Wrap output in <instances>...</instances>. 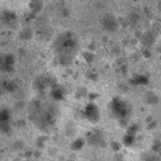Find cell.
Returning a JSON list of instances; mask_svg holds the SVG:
<instances>
[{
  "label": "cell",
  "mask_w": 161,
  "mask_h": 161,
  "mask_svg": "<svg viewBox=\"0 0 161 161\" xmlns=\"http://www.w3.org/2000/svg\"><path fill=\"white\" fill-rule=\"evenodd\" d=\"M135 141V134H131V132H128L125 135V137H124V143H125L126 146H130L132 145Z\"/></svg>",
  "instance_id": "cell-13"
},
{
  "label": "cell",
  "mask_w": 161,
  "mask_h": 161,
  "mask_svg": "<svg viewBox=\"0 0 161 161\" xmlns=\"http://www.w3.org/2000/svg\"><path fill=\"white\" fill-rule=\"evenodd\" d=\"M146 101H147V103L150 104V105H157V104H158V102H159V98H158V96L154 94V93L150 92V93H148V94L146 95Z\"/></svg>",
  "instance_id": "cell-9"
},
{
  "label": "cell",
  "mask_w": 161,
  "mask_h": 161,
  "mask_svg": "<svg viewBox=\"0 0 161 161\" xmlns=\"http://www.w3.org/2000/svg\"><path fill=\"white\" fill-rule=\"evenodd\" d=\"M141 41H142L145 47H151L154 43V41H156V33H153L152 31H148L147 33H145L141 36Z\"/></svg>",
  "instance_id": "cell-7"
},
{
  "label": "cell",
  "mask_w": 161,
  "mask_h": 161,
  "mask_svg": "<svg viewBox=\"0 0 161 161\" xmlns=\"http://www.w3.org/2000/svg\"><path fill=\"white\" fill-rule=\"evenodd\" d=\"M131 83L134 84H137V85H145V84L148 83V78L143 75H139V76H136L134 80H131Z\"/></svg>",
  "instance_id": "cell-12"
},
{
  "label": "cell",
  "mask_w": 161,
  "mask_h": 161,
  "mask_svg": "<svg viewBox=\"0 0 161 161\" xmlns=\"http://www.w3.org/2000/svg\"><path fill=\"white\" fill-rule=\"evenodd\" d=\"M30 10H31L32 14H36L38 12H40L43 8V3L42 0H31L30 1Z\"/></svg>",
  "instance_id": "cell-8"
},
{
  "label": "cell",
  "mask_w": 161,
  "mask_h": 161,
  "mask_svg": "<svg viewBox=\"0 0 161 161\" xmlns=\"http://www.w3.org/2000/svg\"><path fill=\"white\" fill-rule=\"evenodd\" d=\"M83 146H84V140L83 139H77V140H75L73 143H72V149H74V150H78V149H80V148H83Z\"/></svg>",
  "instance_id": "cell-15"
},
{
  "label": "cell",
  "mask_w": 161,
  "mask_h": 161,
  "mask_svg": "<svg viewBox=\"0 0 161 161\" xmlns=\"http://www.w3.org/2000/svg\"><path fill=\"white\" fill-rule=\"evenodd\" d=\"M20 36H21V39H23V40H29V39H31V36H32V31L30 29H23L20 33Z\"/></svg>",
  "instance_id": "cell-14"
},
{
  "label": "cell",
  "mask_w": 161,
  "mask_h": 161,
  "mask_svg": "<svg viewBox=\"0 0 161 161\" xmlns=\"http://www.w3.org/2000/svg\"><path fill=\"white\" fill-rule=\"evenodd\" d=\"M10 117H11V114L8 109H3L1 113H0V123L1 124H6L9 123Z\"/></svg>",
  "instance_id": "cell-10"
},
{
  "label": "cell",
  "mask_w": 161,
  "mask_h": 161,
  "mask_svg": "<svg viewBox=\"0 0 161 161\" xmlns=\"http://www.w3.org/2000/svg\"><path fill=\"white\" fill-rule=\"evenodd\" d=\"M110 110L114 116L123 120V119L127 118L128 115L130 114V106L120 97H114L112 104H110Z\"/></svg>",
  "instance_id": "cell-1"
},
{
  "label": "cell",
  "mask_w": 161,
  "mask_h": 161,
  "mask_svg": "<svg viewBox=\"0 0 161 161\" xmlns=\"http://www.w3.org/2000/svg\"><path fill=\"white\" fill-rule=\"evenodd\" d=\"M14 56L11 54H7L1 58V65H0V69L3 72L6 73H10V72L14 71Z\"/></svg>",
  "instance_id": "cell-5"
},
{
  "label": "cell",
  "mask_w": 161,
  "mask_h": 161,
  "mask_svg": "<svg viewBox=\"0 0 161 161\" xmlns=\"http://www.w3.org/2000/svg\"><path fill=\"white\" fill-rule=\"evenodd\" d=\"M156 161H161V160H156Z\"/></svg>",
  "instance_id": "cell-18"
},
{
  "label": "cell",
  "mask_w": 161,
  "mask_h": 161,
  "mask_svg": "<svg viewBox=\"0 0 161 161\" xmlns=\"http://www.w3.org/2000/svg\"><path fill=\"white\" fill-rule=\"evenodd\" d=\"M102 25H103L104 29L107 30L109 32H114L118 28V20L116 19V17L113 16L110 14H107L104 16L103 20H102Z\"/></svg>",
  "instance_id": "cell-4"
},
{
  "label": "cell",
  "mask_w": 161,
  "mask_h": 161,
  "mask_svg": "<svg viewBox=\"0 0 161 161\" xmlns=\"http://www.w3.org/2000/svg\"><path fill=\"white\" fill-rule=\"evenodd\" d=\"M51 96L53 97L54 99H56V101L63 99L64 98V88L61 85H58V84L53 85L51 90Z\"/></svg>",
  "instance_id": "cell-6"
},
{
  "label": "cell",
  "mask_w": 161,
  "mask_h": 161,
  "mask_svg": "<svg viewBox=\"0 0 161 161\" xmlns=\"http://www.w3.org/2000/svg\"><path fill=\"white\" fill-rule=\"evenodd\" d=\"M83 55H84V58H85L86 62L91 63V62H93V61H94L95 56H94V54H93L92 52H85Z\"/></svg>",
  "instance_id": "cell-16"
},
{
  "label": "cell",
  "mask_w": 161,
  "mask_h": 161,
  "mask_svg": "<svg viewBox=\"0 0 161 161\" xmlns=\"http://www.w3.org/2000/svg\"><path fill=\"white\" fill-rule=\"evenodd\" d=\"M112 148L115 151H118V150L120 149V145H119L117 141H114V142H112Z\"/></svg>",
  "instance_id": "cell-17"
},
{
  "label": "cell",
  "mask_w": 161,
  "mask_h": 161,
  "mask_svg": "<svg viewBox=\"0 0 161 161\" xmlns=\"http://www.w3.org/2000/svg\"><path fill=\"white\" fill-rule=\"evenodd\" d=\"M16 161H20V160H16Z\"/></svg>",
  "instance_id": "cell-19"
},
{
  "label": "cell",
  "mask_w": 161,
  "mask_h": 161,
  "mask_svg": "<svg viewBox=\"0 0 161 161\" xmlns=\"http://www.w3.org/2000/svg\"><path fill=\"white\" fill-rule=\"evenodd\" d=\"M84 115H85L86 119L90 120L91 123H93V124L97 123V121L99 120V118H101V113H99L98 107L93 103H90L85 107Z\"/></svg>",
  "instance_id": "cell-3"
},
{
  "label": "cell",
  "mask_w": 161,
  "mask_h": 161,
  "mask_svg": "<svg viewBox=\"0 0 161 161\" xmlns=\"http://www.w3.org/2000/svg\"><path fill=\"white\" fill-rule=\"evenodd\" d=\"M76 47V42L71 33H66L61 36L60 49L62 51V54H69Z\"/></svg>",
  "instance_id": "cell-2"
},
{
  "label": "cell",
  "mask_w": 161,
  "mask_h": 161,
  "mask_svg": "<svg viewBox=\"0 0 161 161\" xmlns=\"http://www.w3.org/2000/svg\"><path fill=\"white\" fill-rule=\"evenodd\" d=\"M14 19H16V14H14V12L5 11L3 14V22L10 23V22H12V21H14Z\"/></svg>",
  "instance_id": "cell-11"
}]
</instances>
